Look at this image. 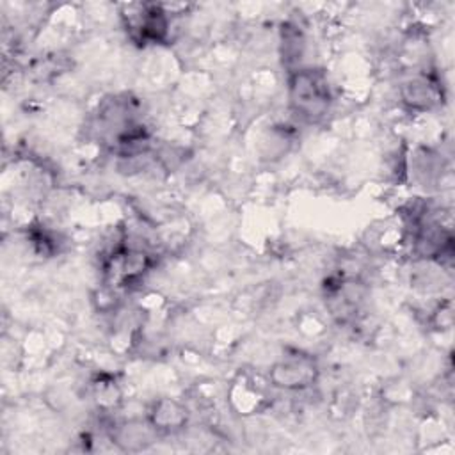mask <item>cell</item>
I'll return each mask as SVG.
<instances>
[{
	"instance_id": "cell-3",
	"label": "cell",
	"mask_w": 455,
	"mask_h": 455,
	"mask_svg": "<svg viewBox=\"0 0 455 455\" xmlns=\"http://www.w3.org/2000/svg\"><path fill=\"white\" fill-rule=\"evenodd\" d=\"M187 419H188L187 409L172 398H160L151 405L148 412V421L156 434L178 432L187 425Z\"/></svg>"
},
{
	"instance_id": "cell-5",
	"label": "cell",
	"mask_w": 455,
	"mask_h": 455,
	"mask_svg": "<svg viewBox=\"0 0 455 455\" xmlns=\"http://www.w3.org/2000/svg\"><path fill=\"white\" fill-rule=\"evenodd\" d=\"M153 434L155 428L149 425V421H128L119 425L114 432H112V443H116L117 446H121L126 451H137V450H144L148 444H151L153 441Z\"/></svg>"
},
{
	"instance_id": "cell-1",
	"label": "cell",
	"mask_w": 455,
	"mask_h": 455,
	"mask_svg": "<svg viewBox=\"0 0 455 455\" xmlns=\"http://www.w3.org/2000/svg\"><path fill=\"white\" fill-rule=\"evenodd\" d=\"M288 103L291 112L306 121H320L331 105V87L327 75L313 68H297L288 78Z\"/></svg>"
},
{
	"instance_id": "cell-6",
	"label": "cell",
	"mask_w": 455,
	"mask_h": 455,
	"mask_svg": "<svg viewBox=\"0 0 455 455\" xmlns=\"http://www.w3.org/2000/svg\"><path fill=\"white\" fill-rule=\"evenodd\" d=\"M281 44H283V59L286 62V66L297 64V60H300L302 53H304V37L300 34V30L297 27L291 25H284L281 30Z\"/></svg>"
},
{
	"instance_id": "cell-4",
	"label": "cell",
	"mask_w": 455,
	"mask_h": 455,
	"mask_svg": "<svg viewBox=\"0 0 455 455\" xmlns=\"http://www.w3.org/2000/svg\"><path fill=\"white\" fill-rule=\"evenodd\" d=\"M402 100L409 108L428 110L441 100V91L430 76H412L402 85Z\"/></svg>"
},
{
	"instance_id": "cell-2",
	"label": "cell",
	"mask_w": 455,
	"mask_h": 455,
	"mask_svg": "<svg viewBox=\"0 0 455 455\" xmlns=\"http://www.w3.org/2000/svg\"><path fill=\"white\" fill-rule=\"evenodd\" d=\"M318 377V366L311 355L291 354L270 368V380L275 387L288 391L306 389Z\"/></svg>"
}]
</instances>
